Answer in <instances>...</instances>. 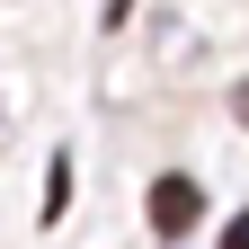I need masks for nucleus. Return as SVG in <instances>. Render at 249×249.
<instances>
[{"mask_svg":"<svg viewBox=\"0 0 249 249\" xmlns=\"http://www.w3.org/2000/svg\"><path fill=\"white\" fill-rule=\"evenodd\" d=\"M142 213H151V231H160V240H178V231H187V223L205 213V196H196V178H151Z\"/></svg>","mask_w":249,"mask_h":249,"instance_id":"f257e3e1","label":"nucleus"},{"mask_svg":"<svg viewBox=\"0 0 249 249\" xmlns=\"http://www.w3.org/2000/svg\"><path fill=\"white\" fill-rule=\"evenodd\" d=\"M223 249H249V213H231V231H223Z\"/></svg>","mask_w":249,"mask_h":249,"instance_id":"f03ea898","label":"nucleus"},{"mask_svg":"<svg viewBox=\"0 0 249 249\" xmlns=\"http://www.w3.org/2000/svg\"><path fill=\"white\" fill-rule=\"evenodd\" d=\"M231 107H240V124H249V80H240V98H231Z\"/></svg>","mask_w":249,"mask_h":249,"instance_id":"7ed1b4c3","label":"nucleus"}]
</instances>
